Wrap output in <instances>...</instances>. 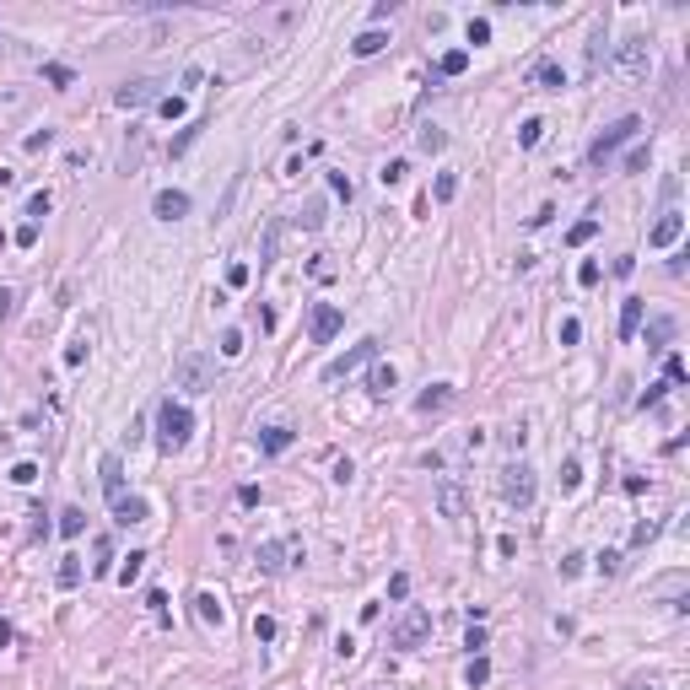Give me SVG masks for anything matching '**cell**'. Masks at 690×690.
Masks as SVG:
<instances>
[{
	"mask_svg": "<svg viewBox=\"0 0 690 690\" xmlns=\"http://www.w3.org/2000/svg\"><path fill=\"white\" fill-rule=\"evenodd\" d=\"M194 609H200V620H206V626H221V620H227V609H221L216 594H200V599H194Z\"/></svg>",
	"mask_w": 690,
	"mask_h": 690,
	"instance_id": "7402d4cb",
	"label": "cell"
},
{
	"mask_svg": "<svg viewBox=\"0 0 690 690\" xmlns=\"http://www.w3.org/2000/svg\"><path fill=\"white\" fill-rule=\"evenodd\" d=\"M11 313H16V291L0 286V318H11Z\"/></svg>",
	"mask_w": 690,
	"mask_h": 690,
	"instance_id": "6f0895ef",
	"label": "cell"
},
{
	"mask_svg": "<svg viewBox=\"0 0 690 690\" xmlns=\"http://www.w3.org/2000/svg\"><path fill=\"white\" fill-rule=\"evenodd\" d=\"M432 194H437V200H442V206H448L453 194H459V173H437V183H432Z\"/></svg>",
	"mask_w": 690,
	"mask_h": 690,
	"instance_id": "1f68e13d",
	"label": "cell"
},
{
	"mask_svg": "<svg viewBox=\"0 0 690 690\" xmlns=\"http://www.w3.org/2000/svg\"><path fill=\"white\" fill-rule=\"evenodd\" d=\"M410 594V577H405V572H394V577H388V599H405Z\"/></svg>",
	"mask_w": 690,
	"mask_h": 690,
	"instance_id": "11a10c76",
	"label": "cell"
},
{
	"mask_svg": "<svg viewBox=\"0 0 690 690\" xmlns=\"http://www.w3.org/2000/svg\"><path fill=\"white\" fill-rule=\"evenodd\" d=\"M599 275H604L599 259H582V265H577V280H582V286H599Z\"/></svg>",
	"mask_w": 690,
	"mask_h": 690,
	"instance_id": "74e56055",
	"label": "cell"
},
{
	"mask_svg": "<svg viewBox=\"0 0 690 690\" xmlns=\"http://www.w3.org/2000/svg\"><path fill=\"white\" fill-rule=\"evenodd\" d=\"M157 108H162V119H183V97H178V92H173V97H162Z\"/></svg>",
	"mask_w": 690,
	"mask_h": 690,
	"instance_id": "7bdbcfd3",
	"label": "cell"
},
{
	"mask_svg": "<svg viewBox=\"0 0 690 690\" xmlns=\"http://www.w3.org/2000/svg\"><path fill=\"white\" fill-rule=\"evenodd\" d=\"M108 561H113V550H108V539H97V567H92V572H97V577H108V572H113V567H108Z\"/></svg>",
	"mask_w": 690,
	"mask_h": 690,
	"instance_id": "60d3db41",
	"label": "cell"
},
{
	"mask_svg": "<svg viewBox=\"0 0 690 690\" xmlns=\"http://www.w3.org/2000/svg\"><path fill=\"white\" fill-rule=\"evenodd\" d=\"M54 577H60V588H76V582H81V561L60 556V572H54Z\"/></svg>",
	"mask_w": 690,
	"mask_h": 690,
	"instance_id": "4dcf8cb0",
	"label": "cell"
},
{
	"mask_svg": "<svg viewBox=\"0 0 690 690\" xmlns=\"http://www.w3.org/2000/svg\"><path fill=\"white\" fill-rule=\"evenodd\" d=\"M620 572V550H604V556H599V577H615Z\"/></svg>",
	"mask_w": 690,
	"mask_h": 690,
	"instance_id": "f907efd6",
	"label": "cell"
},
{
	"mask_svg": "<svg viewBox=\"0 0 690 690\" xmlns=\"http://www.w3.org/2000/svg\"><path fill=\"white\" fill-rule=\"evenodd\" d=\"M437 512H442V518H464V512H470V491H464L459 480H442L437 485Z\"/></svg>",
	"mask_w": 690,
	"mask_h": 690,
	"instance_id": "7c38bea8",
	"label": "cell"
},
{
	"mask_svg": "<svg viewBox=\"0 0 690 690\" xmlns=\"http://www.w3.org/2000/svg\"><path fill=\"white\" fill-rule=\"evenodd\" d=\"M669 340H674V318H653V324H647V345H653V351H664Z\"/></svg>",
	"mask_w": 690,
	"mask_h": 690,
	"instance_id": "d4e9b609",
	"label": "cell"
},
{
	"mask_svg": "<svg viewBox=\"0 0 690 690\" xmlns=\"http://www.w3.org/2000/svg\"><path fill=\"white\" fill-rule=\"evenodd\" d=\"M367 362H377V340H362V345H351L345 356H335V362L324 367V383H340L345 372H356V367H367Z\"/></svg>",
	"mask_w": 690,
	"mask_h": 690,
	"instance_id": "9c48e42d",
	"label": "cell"
},
{
	"mask_svg": "<svg viewBox=\"0 0 690 690\" xmlns=\"http://www.w3.org/2000/svg\"><path fill=\"white\" fill-rule=\"evenodd\" d=\"M615 65H620L626 76H636V81H642V76L653 71V54H647V38H642V33L620 38V44H615Z\"/></svg>",
	"mask_w": 690,
	"mask_h": 690,
	"instance_id": "5b68a950",
	"label": "cell"
},
{
	"mask_svg": "<svg viewBox=\"0 0 690 690\" xmlns=\"http://www.w3.org/2000/svg\"><path fill=\"white\" fill-rule=\"evenodd\" d=\"M664 377H669V383H685V362H679V356H669V362H664Z\"/></svg>",
	"mask_w": 690,
	"mask_h": 690,
	"instance_id": "9f6ffc18",
	"label": "cell"
},
{
	"mask_svg": "<svg viewBox=\"0 0 690 690\" xmlns=\"http://www.w3.org/2000/svg\"><path fill=\"white\" fill-rule=\"evenodd\" d=\"M437 71H442V76H464V71H470V49H448Z\"/></svg>",
	"mask_w": 690,
	"mask_h": 690,
	"instance_id": "484cf974",
	"label": "cell"
},
{
	"mask_svg": "<svg viewBox=\"0 0 690 690\" xmlns=\"http://www.w3.org/2000/svg\"><path fill=\"white\" fill-rule=\"evenodd\" d=\"M254 636H259V642H275V620H270V615H254Z\"/></svg>",
	"mask_w": 690,
	"mask_h": 690,
	"instance_id": "c3c4849f",
	"label": "cell"
},
{
	"mask_svg": "<svg viewBox=\"0 0 690 690\" xmlns=\"http://www.w3.org/2000/svg\"><path fill=\"white\" fill-rule=\"evenodd\" d=\"M383 44H388L383 27H367V33H356V38H351V54H356V60H367V54H377Z\"/></svg>",
	"mask_w": 690,
	"mask_h": 690,
	"instance_id": "d6986e66",
	"label": "cell"
},
{
	"mask_svg": "<svg viewBox=\"0 0 690 690\" xmlns=\"http://www.w3.org/2000/svg\"><path fill=\"white\" fill-rule=\"evenodd\" d=\"M141 567H146V550H130V556H124V567H113V582H124V588H130V582L141 577Z\"/></svg>",
	"mask_w": 690,
	"mask_h": 690,
	"instance_id": "603a6c76",
	"label": "cell"
},
{
	"mask_svg": "<svg viewBox=\"0 0 690 690\" xmlns=\"http://www.w3.org/2000/svg\"><path fill=\"white\" fill-rule=\"evenodd\" d=\"M0 248H6V232H0Z\"/></svg>",
	"mask_w": 690,
	"mask_h": 690,
	"instance_id": "e7e4bbea",
	"label": "cell"
},
{
	"mask_svg": "<svg viewBox=\"0 0 690 690\" xmlns=\"http://www.w3.org/2000/svg\"><path fill=\"white\" fill-rule=\"evenodd\" d=\"M44 81L49 86H71L76 76H71V65H44Z\"/></svg>",
	"mask_w": 690,
	"mask_h": 690,
	"instance_id": "d590c367",
	"label": "cell"
},
{
	"mask_svg": "<svg viewBox=\"0 0 690 690\" xmlns=\"http://www.w3.org/2000/svg\"><path fill=\"white\" fill-rule=\"evenodd\" d=\"M324 216H329V206H324V200H308V206H303V216H297V221H303L308 232H318V227H324Z\"/></svg>",
	"mask_w": 690,
	"mask_h": 690,
	"instance_id": "83f0119b",
	"label": "cell"
},
{
	"mask_svg": "<svg viewBox=\"0 0 690 690\" xmlns=\"http://www.w3.org/2000/svg\"><path fill=\"white\" fill-rule=\"evenodd\" d=\"M534 491H539V480H534V464H523V459H512V464H502V502L507 507H534Z\"/></svg>",
	"mask_w": 690,
	"mask_h": 690,
	"instance_id": "3957f363",
	"label": "cell"
},
{
	"mask_svg": "<svg viewBox=\"0 0 690 690\" xmlns=\"http://www.w3.org/2000/svg\"><path fill=\"white\" fill-rule=\"evenodd\" d=\"M464 679H470V690H475V685H485V679H491V664L475 653V658H470V669H464Z\"/></svg>",
	"mask_w": 690,
	"mask_h": 690,
	"instance_id": "d6a6232c",
	"label": "cell"
},
{
	"mask_svg": "<svg viewBox=\"0 0 690 690\" xmlns=\"http://www.w3.org/2000/svg\"><path fill=\"white\" fill-rule=\"evenodd\" d=\"M16 178V173H6V168H0V189H6V183H11Z\"/></svg>",
	"mask_w": 690,
	"mask_h": 690,
	"instance_id": "6125c7cd",
	"label": "cell"
},
{
	"mask_svg": "<svg viewBox=\"0 0 690 690\" xmlns=\"http://www.w3.org/2000/svg\"><path fill=\"white\" fill-rule=\"evenodd\" d=\"M426 636H432V615H426L421 604H415V609H405V615H400V626H394V647H421Z\"/></svg>",
	"mask_w": 690,
	"mask_h": 690,
	"instance_id": "ba28073f",
	"label": "cell"
},
{
	"mask_svg": "<svg viewBox=\"0 0 690 690\" xmlns=\"http://www.w3.org/2000/svg\"><path fill=\"white\" fill-rule=\"evenodd\" d=\"M631 690H658V685H631Z\"/></svg>",
	"mask_w": 690,
	"mask_h": 690,
	"instance_id": "be15d7a7",
	"label": "cell"
},
{
	"mask_svg": "<svg viewBox=\"0 0 690 690\" xmlns=\"http://www.w3.org/2000/svg\"><path fill=\"white\" fill-rule=\"evenodd\" d=\"M141 151H146V130H130V141H124V157H119V168H124V173H135Z\"/></svg>",
	"mask_w": 690,
	"mask_h": 690,
	"instance_id": "cb8c5ba5",
	"label": "cell"
},
{
	"mask_svg": "<svg viewBox=\"0 0 690 690\" xmlns=\"http://www.w3.org/2000/svg\"><path fill=\"white\" fill-rule=\"evenodd\" d=\"M470 44H491V22L485 16H470Z\"/></svg>",
	"mask_w": 690,
	"mask_h": 690,
	"instance_id": "f35d334b",
	"label": "cell"
},
{
	"mask_svg": "<svg viewBox=\"0 0 690 690\" xmlns=\"http://www.w3.org/2000/svg\"><path fill=\"white\" fill-rule=\"evenodd\" d=\"M405 173H410V168H405V162H388V168H383V173H377V178H383V183H388V189H394V183H405Z\"/></svg>",
	"mask_w": 690,
	"mask_h": 690,
	"instance_id": "bcb514c9",
	"label": "cell"
},
{
	"mask_svg": "<svg viewBox=\"0 0 690 690\" xmlns=\"http://www.w3.org/2000/svg\"><path fill=\"white\" fill-rule=\"evenodd\" d=\"M259 448L275 459V453H286L291 448V426H259Z\"/></svg>",
	"mask_w": 690,
	"mask_h": 690,
	"instance_id": "ac0fdd59",
	"label": "cell"
},
{
	"mask_svg": "<svg viewBox=\"0 0 690 690\" xmlns=\"http://www.w3.org/2000/svg\"><path fill=\"white\" fill-rule=\"evenodd\" d=\"M615 275H636V254H620L615 259Z\"/></svg>",
	"mask_w": 690,
	"mask_h": 690,
	"instance_id": "680465c9",
	"label": "cell"
},
{
	"mask_svg": "<svg viewBox=\"0 0 690 690\" xmlns=\"http://www.w3.org/2000/svg\"><path fill=\"white\" fill-rule=\"evenodd\" d=\"M162 81L157 76H135V81H124L119 92H113V103H119V108H146V103H162Z\"/></svg>",
	"mask_w": 690,
	"mask_h": 690,
	"instance_id": "8992f818",
	"label": "cell"
},
{
	"mask_svg": "<svg viewBox=\"0 0 690 690\" xmlns=\"http://www.w3.org/2000/svg\"><path fill=\"white\" fill-rule=\"evenodd\" d=\"M588 238H599V221H577V227L567 232V243H572V248H582Z\"/></svg>",
	"mask_w": 690,
	"mask_h": 690,
	"instance_id": "836d02e7",
	"label": "cell"
},
{
	"mask_svg": "<svg viewBox=\"0 0 690 690\" xmlns=\"http://www.w3.org/2000/svg\"><path fill=\"white\" fill-rule=\"evenodd\" d=\"M340 324H345V313H340L335 303H318V308H313V318H308V329H313L318 345H329V340L340 335Z\"/></svg>",
	"mask_w": 690,
	"mask_h": 690,
	"instance_id": "30bf717a",
	"label": "cell"
},
{
	"mask_svg": "<svg viewBox=\"0 0 690 690\" xmlns=\"http://www.w3.org/2000/svg\"><path fill=\"white\" fill-rule=\"evenodd\" d=\"M151 216H157V221H183V216H189V194H183V189H157Z\"/></svg>",
	"mask_w": 690,
	"mask_h": 690,
	"instance_id": "8fae6325",
	"label": "cell"
},
{
	"mask_svg": "<svg viewBox=\"0 0 690 690\" xmlns=\"http://www.w3.org/2000/svg\"><path fill=\"white\" fill-rule=\"evenodd\" d=\"M653 534H658V523H653V518H647V523H636V529H631V545H647Z\"/></svg>",
	"mask_w": 690,
	"mask_h": 690,
	"instance_id": "db71d44e",
	"label": "cell"
},
{
	"mask_svg": "<svg viewBox=\"0 0 690 690\" xmlns=\"http://www.w3.org/2000/svg\"><path fill=\"white\" fill-rule=\"evenodd\" d=\"M97 475H103V491H108V502H119V497H124V459H119V453H103Z\"/></svg>",
	"mask_w": 690,
	"mask_h": 690,
	"instance_id": "5bb4252c",
	"label": "cell"
},
{
	"mask_svg": "<svg viewBox=\"0 0 690 690\" xmlns=\"http://www.w3.org/2000/svg\"><path fill=\"white\" fill-rule=\"evenodd\" d=\"M81 529H86V512H81V507H65V512H60V534H65V539H76Z\"/></svg>",
	"mask_w": 690,
	"mask_h": 690,
	"instance_id": "f1b7e54d",
	"label": "cell"
},
{
	"mask_svg": "<svg viewBox=\"0 0 690 690\" xmlns=\"http://www.w3.org/2000/svg\"><path fill=\"white\" fill-rule=\"evenodd\" d=\"M254 561H259V572H270V577H275V572H286L291 561H303V545H297V539H265Z\"/></svg>",
	"mask_w": 690,
	"mask_h": 690,
	"instance_id": "52a82bcc",
	"label": "cell"
},
{
	"mask_svg": "<svg viewBox=\"0 0 690 690\" xmlns=\"http://www.w3.org/2000/svg\"><path fill=\"white\" fill-rule=\"evenodd\" d=\"M146 512H151V507H146L141 497H119V502H113V523H119V529H130V523H146Z\"/></svg>",
	"mask_w": 690,
	"mask_h": 690,
	"instance_id": "e0dca14e",
	"label": "cell"
},
{
	"mask_svg": "<svg viewBox=\"0 0 690 690\" xmlns=\"http://www.w3.org/2000/svg\"><path fill=\"white\" fill-rule=\"evenodd\" d=\"M577 340H582V324L577 318H561V345H577Z\"/></svg>",
	"mask_w": 690,
	"mask_h": 690,
	"instance_id": "7dc6e473",
	"label": "cell"
},
{
	"mask_svg": "<svg viewBox=\"0 0 690 690\" xmlns=\"http://www.w3.org/2000/svg\"><path fill=\"white\" fill-rule=\"evenodd\" d=\"M394 383H400V372H394V367H383V362H372V372H367V394H388Z\"/></svg>",
	"mask_w": 690,
	"mask_h": 690,
	"instance_id": "44dd1931",
	"label": "cell"
},
{
	"mask_svg": "<svg viewBox=\"0 0 690 690\" xmlns=\"http://www.w3.org/2000/svg\"><path fill=\"white\" fill-rule=\"evenodd\" d=\"M221 356H243V335H238V329H227V335H221Z\"/></svg>",
	"mask_w": 690,
	"mask_h": 690,
	"instance_id": "681fc988",
	"label": "cell"
},
{
	"mask_svg": "<svg viewBox=\"0 0 690 690\" xmlns=\"http://www.w3.org/2000/svg\"><path fill=\"white\" fill-rule=\"evenodd\" d=\"M647 162H653V151H647V146H636V151H631V157H626V173H642Z\"/></svg>",
	"mask_w": 690,
	"mask_h": 690,
	"instance_id": "ee69618b",
	"label": "cell"
},
{
	"mask_svg": "<svg viewBox=\"0 0 690 690\" xmlns=\"http://www.w3.org/2000/svg\"><path fill=\"white\" fill-rule=\"evenodd\" d=\"M577 485H582V464L567 459V464H561V491H577Z\"/></svg>",
	"mask_w": 690,
	"mask_h": 690,
	"instance_id": "e575fe53",
	"label": "cell"
},
{
	"mask_svg": "<svg viewBox=\"0 0 690 690\" xmlns=\"http://www.w3.org/2000/svg\"><path fill=\"white\" fill-rule=\"evenodd\" d=\"M415 146H421L426 157H432V151H442V146H448V135L437 130V124H421V135H415Z\"/></svg>",
	"mask_w": 690,
	"mask_h": 690,
	"instance_id": "4316f807",
	"label": "cell"
},
{
	"mask_svg": "<svg viewBox=\"0 0 690 690\" xmlns=\"http://www.w3.org/2000/svg\"><path fill=\"white\" fill-rule=\"evenodd\" d=\"M534 81L545 86V92H561V86H567V71H561L556 60H539V65H534Z\"/></svg>",
	"mask_w": 690,
	"mask_h": 690,
	"instance_id": "ffe728a7",
	"label": "cell"
},
{
	"mask_svg": "<svg viewBox=\"0 0 690 690\" xmlns=\"http://www.w3.org/2000/svg\"><path fill=\"white\" fill-rule=\"evenodd\" d=\"M636 135H642V119H636V113H626V119H615V124H609L604 135H594V146H588V162H594V168H604V162L615 157L620 146H626V141H636Z\"/></svg>",
	"mask_w": 690,
	"mask_h": 690,
	"instance_id": "277c9868",
	"label": "cell"
},
{
	"mask_svg": "<svg viewBox=\"0 0 690 690\" xmlns=\"http://www.w3.org/2000/svg\"><path fill=\"white\" fill-rule=\"evenodd\" d=\"M679 232H685V216H679V210L669 206L664 216L653 221V232H647V243H653V248H669V243H679Z\"/></svg>",
	"mask_w": 690,
	"mask_h": 690,
	"instance_id": "4fadbf2b",
	"label": "cell"
},
{
	"mask_svg": "<svg viewBox=\"0 0 690 690\" xmlns=\"http://www.w3.org/2000/svg\"><path fill=\"white\" fill-rule=\"evenodd\" d=\"M11 480H16V485H33V480H38V464H27V459H22V464L11 470Z\"/></svg>",
	"mask_w": 690,
	"mask_h": 690,
	"instance_id": "f5cc1de1",
	"label": "cell"
},
{
	"mask_svg": "<svg viewBox=\"0 0 690 690\" xmlns=\"http://www.w3.org/2000/svg\"><path fill=\"white\" fill-rule=\"evenodd\" d=\"M0 647H11V626L6 620H0Z\"/></svg>",
	"mask_w": 690,
	"mask_h": 690,
	"instance_id": "94428289",
	"label": "cell"
},
{
	"mask_svg": "<svg viewBox=\"0 0 690 690\" xmlns=\"http://www.w3.org/2000/svg\"><path fill=\"white\" fill-rule=\"evenodd\" d=\"M453 400H459V394H453V383H432L421 400H415V410H421V415H442Z\"/></svg>",
	"mask_w": 690,
	"mask_h": 690,
	"instance_id": "9a60e30c",
	"label": "cell"
},
{
	"mask_svg": "<svg viewBox=\"0 0 690 690\" xmlns=\"http://www.w3.org/2000/svg\"><path fill=\"white\" fill-rule=\"evenodd\" d=\"M189 432H194V415H189V405H178V400H162V405H157V448H162V453H178L183 442H189Z\"/></svg>",
	"mask_w": 690,
	"mask_h": 690,
	"instance_id": "7a4b0ae2",
	"label": "cell"
},
{
	"mask_svg": "<svg viewBox=\"0 0 690 690\" xmlns=\"http://www.w3.org/2000/svg\"><path fill=\"white\" fill-rule=\"evenodd\" d=\"M16 243H22V248H33V243H38V227H33V221H27V227H16Z\"/></svg>",
	"mask_w": 690,
	"mask_h": 690,
	"instance_id": "91938a15",
	"label": "cell"
},
{
	"mask_svg": "<svg viewBox=\"0 0 690 690\" xmlns=\"http://www.w3.org/2000/svg\"><path fill=\"white\" fill-rule=\"evenodd\" d=\"M642 318H647V303H642V297H626V303H620V340L636 335V329H642Z\"/></svg>",
	"mask_w": 690,
	"mask_h": 690,
	"instance_id": "2e32d148",
	"label": "cell"
},
{
	"mask_svg": "<svg viewBox=\"0 0 690 690\" xmlns=\"http://www.w3.org/2000/svg\"><path fill=\"white\" fill-rule=\"evenodd\" d=\"M146 604H151V615H157V620H168V594H162V588H151Z\"/></svg>",
	"mask_w": 690,
	"mask_h": 690,
	"instance_id": "f6af8a7d",
	"label": "cell"
},
{
	"mask_svg": "<svg viewBox=\"0 0 690 690\" xmlns=\"http://www.w3.org/2000/svg\"><path fill=\"white\" fill-rule=\"evenodd\" d=\"M329 189H335V194H340V200H351V194H356V183H351V178H345V173H329Z\"/></svg>",
	"mask_w": 690,
	"mask_h": 690,
	"instance_id": "b9f144b4",
	"label": "cell"
},
{
	"mask_svg": "<svg viewBox=\"0 0 690 690\" xmlns=\"http://www.w3.org/2000/svg\"><path fill=\"white\" fill-rule=\"evenodd\" d=\"M49 210H54V200H49V189H38V194H27V216H33V227L38 221L49 216Z\"/></svg>",
	"mask_w": 690,
	"mask_h": 690,
	"instance_id": "f546056e",
	"label": "cell"
},
{
	"mask_svg": "<svg viewBox=\"0 0 690 690\" xmlns=\"http://www.w3.org/2000/svg\"><path fill=\"white\" fill-rule=\"evenodd\" d=\"M173 388H183V394H210L216 388V356L178 351L173 356Z\"/></svg>",
	"mask_w": 690,
	"mask_h": 690,
	"instance_id": "6da1fadb",
	"label": "cell"
},
{
	"mask_svg": "<svg viewBox=\"0 0 690 690\" xmlns=\"http://www.w3.org/2000/svg\"><path fill=\"white\" fill-rule=\"evenodd\" d=\"M464 647H470V653H480V647H485V626H480V620H470V636H464Z\"/></svg>",
	"mask_w": 690,
	"mask_h": 690,
	"instance_id": "816d5d0a",
	"label": "cell"
},
{
	"mask_svg": "<svg viewBox=\"0 0 690 690\" xmlns=\"http://www.w3.org/2000/svg\"><path fill=\"white\" fill-rule=\"evenodd\" d=\"M248 275H254V270L243 265V259H238V265H227V286H232V291H238V286H248Z\"/></svg>",
	"mask_w": 690,
	"mask_h": 690,
	"instance_id": "ab89813d",
	"label": "cell"
},
{
	"mask_svg": "<svg viewBox=\"0 0 690 690\" xmlns=\"http://www.w3.org/2000/svg\"><path fill=\"white\" fill-rule=\"evenodd\" d=\"M539 135H545V124H539V119H523V130H518V146H539Z\"/></svg>",
	"mask_w": 690,
	"mask_h": 690,
	"instance_id": "8d00e7d4",
	"label": "cell"
}]
</instances>
